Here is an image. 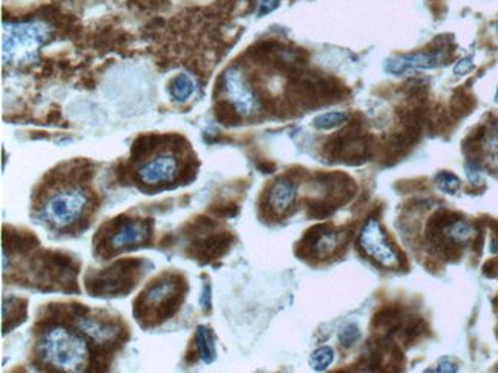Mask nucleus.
I'll return each mask as SVG.
<instances>
[{"mask_svg":"<svg viewBox=\"0 0 498 373\" xmlns=\"http://www.w3.org/2000/svg\"><path fill=\"white\" fill-rule=\"evenodd\" d=\"M49 34L48 26L37 22L4 23L2 58L5 63L20 65L33 61Z\"/></svg>","mask_w":498,"mask_h":373,"instance_id":"nucleus-2","label":"nucleus"},{"mask_svg":"<svg viewBox=\"0 0 498 373\" xmlns=\"http://www.w3.org/2000/svg\"><path fill=\"white\" fill-rule=\"evenodd\" d=\"M78 327L95 341H109L113 340L118 332V329L115 326L103 323V321L95 320V318H80Z\"/></svg>","mask_w":498,"mask_h":373,"instance_id":"nucleus-13","label":"nucleus"},{"mask_svg":"<svg viewBox=\"0 0 498 373\" xmlns=\"http://www.w3.org/2000/svg\"><path fill=\"white\" fill-rule=\"evenodd\" d=\"M459 369H457V366L454 364V362L450 359V358H443L440 359L439 362V366H437V369H432L430 372H446V373H452V372H457Z\"/></svg>","mask_w":498,"mask_h":373,"instance_id":"nucleus-24","label":"nucleus"},{"mask_svg":"<svg viewBox=\"0 0 498 373\" xmlns=\"http://www.w3.org/2000/svg\"><path fill=\"white\" fill-rule=\"evenodd\" d=\"M359 338H360V330L356 325H347V326L342 327L339 340H341V343L343 347L348 349V347L354 346L359 341Z\"/></svg>","mask_w":498,"mask_h":373,"instance_id":"nucleus-20","label":"nucleus"},{"mask_svg":"<svg viewBox=\"0 0 498 373\" xmlns=\"http://www.w3.org/2000/svg\"><path fill=\"white\" fill-rule=\"evenodd\" d=\"M497 31H498V25H497Z\"/></svg>","mask_w":498,"mask_h":373,"instance_id":"nucleus-27","label":"nucleus"},{"mask_svg":"<svg viewBox=\"0 0 498 373\" xmlns=\"http://www.w3.org/2000/svg\"><path fill=\"white\" fill-rule=\"evenodd\" d=\"M178 286L175 282H160L149 288L145 294V305L147 308H162L166 303L172 305L177 297Z\"/></svg>","mask_w":498,"mask_h":373,"instance_id":"nucleus-10","label":"nucleus"},{"mask_svg":"<svg viewBox=\"0 0 498 373\" xmlns=\"http://www.w3.org/2000/svg\"><path fill=\"white\" fill-rule=\"evenodd\" d=\"M465 169H466L467 181L475 184V185L482 181V170H480V167L475 162H467Z\"/></svg>","mask_w":498,"mask_h":373,"instance_id":"nucleus-22","label":"nucleus"},{"mask_svg":"<svg viewBox=\"0 0 498 373\" xmlns=\"http://www.w3.org/2000/svg\"><path fill=\"white\" fill-rule=\"evenodd\" d=\"M446 58L445 51H430V53H415L395 56L385 61V70L393 75H403L408 72L428 70L439 68Z\"/></svg>","mask_w":498,"mask_h":373,"instance_id":"nucleus-6","label":"nucleus"},{"mask_svg":"<svg viewBox=\"0 0 498 373\" xmlns=\"http://www.w3.org/2000/svg\"><path fill=\"white\" fill-rule=\"evenodd\" d=\"M341 245V233L338 231H323L314 234L311 241V253L319 258H327Z\"/></svg>","mask_w":498,"mask_h":373,"instance_id":"nucleus-12","label":"nucleus"},{"mask_svg":"<svg viewBox=\"0 0 498 373\" xmlns=\"http://www.w3.org/2000/svg\"><path fill=\"white\" fill-rule=\"evenodd\" d=\"M399 314H398V310L395 309H383L380 310V312L375 315L374 318V326L375 327H379V329H386V330H391V329H398L399 327Z\"/></svg>","mask_w":498,"mask_h":373,"instance_id":"nucleus-18","label":"nucleus"},{"mask_svg":"<svg viewBox=\"0 0 498 373\" xmlns=\"http://www.w3.org/2000/svg\"><path fill=\"white\" fill-rule=\"evenodd\" d=\"M435 182L443 193H448V194H454L460 189V179L457 178L455 174L448 172H442L440 174H437Z\"/></svg>","mask_w":498,"mask_h":373,"instance_id":"nucleus-19","label":"nucleus"},{"mask_svg":"<svg viewBox=\"0 0 498 373\" xmlns=\"http://www.w3.org/2000/svg\"><path fill=\"white\" fill-rule=\"evenodd\" d=\"M442 234L445 239L450 242V245H465L472 239L477 231L471 224H467L462 219H452L443 228Z\"/></svg>","mask_w":498,"mask_h":373,"instance_id":"nucleus-11","label":"nucleus"},{"mask_svg":"<svg viewBox=\"0 0 498 373\" xmlns=\"http://www.w3.org/2000/svg\"><path fill=\"white\" fill-rule=\"evenodd\" d=\"M333 359H334L333 349L328 346H323V347H319L318 350L313 352L311 357H310V366L313 367V370L323 372L331 366Z\"/></svg>","mask_w":498,"mask_h":373,"instance_id":"nucleus-17","label":"nucleus"},{"mask_svg":"<svg viewBox=\"0 0 498 373\" xmlns=\"http://www.w3.org/2000/svg\"><path fill=\"white\" fill-rule=\"evenodd\" d=\"M197 349L199 358L210 364V362L215 361L217 358V349H215V340H213V335L210 330L204 326H199L197 329Z\"/></svg>","mask_w":498,"mask_h":373,"instance_id":"nucleus-14","label":"nucleus"},{"mask_svg":"<svg viewBox=\"0 0 498 373\" xmlns=\"http://www.w3.org/2000/svg\"><path fill=\"white\" fill-rule=\"evenodd\" d=\"M195 92V83L187 74H180L170 81V95L177 101H187Z\"/></svg>","mask_w":498,"mask_h":373,"instance_id":"nucleus-15","label":"nucleus"},{"mask_svg":"<svg viewBox=\"0 0 498 373\" xmlns=\"http://www.w3.org/2000/svg\"><path fill=\"white\" fill-rule=\"evenodd\" d=\"M180 173L178 159L170 153H160L138 169L140 179L147 185L167 184L177 179Z\"/></svg>","mask_w":498,"mask_h":373,"instance_id":"nucleus-7","label":"nucleus"},{"mask_svg":"<svg viewBox=\"0 0 498 373\" xmlns=\"http://www.w3.org/2000/svg\"><path fill=\"white\" fill-rule=\"evenodd\" d=\"M359 245L365 254L385 268H398L400 265V256L388 241V236L379 221L368 219L363 225Z\"/></svg>","mask_w":498,"mask_h":373,"instance_id":"nucleus-4","label":"nucleus"},{"mask_svg":"<svg viewBox=\"0 0 498 373\" xmlns=\"http://www.w3.org/2000/svg\"><path fill=\"white\" fill-rule=\"evenodd\" d=\"M40 352L48 364L63 372L83 370L89 359V349L74 332L63 327H53L45 334Z\"/></svg>","mask_w":498,"mask_h":373,"instance_id":"nucleus-1","label":"nucleus"},{"mask_svg":"<svg viewBox=\"0 0 498 373\" xmlns=\"http://www.w3.org/2000/svg\"><path fill=\"white\" fill-rule=\"evenodd\" d=\"M89 206L88 193L80 186L58 189L45 202L46 221L57 228H66L78 222Z\"/></svg>","mask_w":498,"mask_h":373,"instance_id":"nucleus-3","label":"nucleus"},{"mask_svg":"<svg viewBox=\"0 0 498 373\" xmlns=\"http://www.w3.org/2000/svg\"><path fill=\"white\" fill-rule=\"evenodd\" d=\"M471 70H474L472 57H465V58L457 61V65L454 66L455 75H466V74H470Z\"/></svg>","mask_w":498,"mask_h":373,"instance_id":"nucleus-21","label":"nucleus"},{"mask_svg":"<svg viewBox=\"0 0 498 373\" xmlns=\"http://www.w3.org/2000/svg\"><path fill=\"white\" fill-rule=\"evenodd\" d=\"M279 2L281 0H261V5H259V16H266V14H270L271 11H274L279 6Z\"/></svg>","mask_w":498,"mask_h":373,"instance_id":"nucleus-23","label":"nucleus"},{"mask_svg":"<svg viewBox=\"0 0 498 373\" xmlns=\"http://www.w3.org/2000/svg\"><path fill=\"white\" fill-rule=\"evenodd\" d=\"M298 194V186L289 178H279L273 182L269 190L267 204L276 214H284L290 210Z\"/></svg>","mask_w":498,"mask_h":373,"instance_id":"nucleus-8","label":"nucleus"},{"mask_svg":"<svg viewBox=\"0 0 498 373\" xmlns=\"http://www.w3.org/2000/svg\"><path fill=\"white\" fill-rule=\"evenodd\" d=\"M495 101L498 103V92H497V97H495Z\"/></svg>","mask_w":498,"mask_h":373,"instance_id":"nucleus-26","label":"nucleus"},{"mask_svg":"<svg viewBox=\"0 0 498 373\" xmlns=\"http://www.w3.org/2000/svg\"><path fill=\"white\" fill-rule=\"evenodd\" d=\"M147 236L145 224L141 222H126L121 224L115 233L110 237V246L113 248H126L141 243Z\"/></svg>","mask_w":498,"mask_h":373,"instance_id":"nucleus-9","label":"nucleus"},{"mask_svg":"<svg viewBox=\"0 0 498 373\" xmlns=\"http://www.w3.org/2000/svg\"><path fill=\"white\" fill-rule=\"evenodd\" d=\"M222 89L226 92L229 105L239 117L249 118L259 112L261 101L238 68H230L224 72Z\"/></svg>","mask_w":498,"mask_h":373,"instance_id":"nucleus-5","label":"nucleus"},{"mask_svg":"<svg viewBox=\"0 0 498 373\" xmlns=\"http://www.w3.org/2000/svg\"><path fill=\"white\" fill-rule=\"evenodd\" d=\"M201 305H202V308L210 309V285H206V289H204V291H202Z\"/></svg>","mask_w":498,"mask_h":373,"instance_id":"nucleus-25","label":"nucleus"},{"mask_svg":"<svg viewBox=\"0 0 498 373\" xmlns=\"http://www.w3.org/2000/svg\"><path fill=\"white\" fill-rule=\"evenodd\" d=\"M347 120H348V115L345 112H327L314 118L313 124L314 127L319 130H331L342 126L343 122H347Z\"/></svg>","mask_w":498,"mask_h":373,"instance_id":"nucleus-16","label":"nucleus"}]
</instances>
